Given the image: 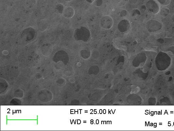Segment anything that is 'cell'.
<instances>
[{
    "mask_svg": "<svg viewBox=\"0 0 174 131\" xmlns=\"http://www.w3.org/2000/svg\"><path fill=\"white\" fill-rule=\"evenodd\" d=\"M91 37V33L89 29L85 27H81L77 29L74 32V37L78 41L86 42Z\"/></svg>",
    "mask_w": 174,
    "mask_h": 131,
    "instance_id": "1",
    "label": "cell"
},
{
    "mask_svg": "<svg viewBox=\"0 0 174 131\" xmlns=\"http://www.w3.org/2000/svg\"><path fill=\"white\" fill-rule=\"evenodd\" d=\"M162 24L156 20H151L148 21L146 24V28L149 32H154L161 30Z\"/></svg>",
    "mask_w": 174,
    "mask_h": 131,
    "instance_id": "2",
    "label": "cell"
},
{
    "mask_svg": "<svg viewBox=\"0 0 174 131\" xmlns=\"http://www.w3.org/2000/svg\"><path fill=\"white\" fill-rule=\"evenodd\" d=\"M113 23L114 21L112 18L108 15L102 17L100 21L101 27L105 30L111 29L113 26Z\"/></svg>",
    "mask_w": 174,
    "mask_h": 131,
    "instance_id": "3",
    "label": "cell"
},
{
    "mask_svg": "<svg viewBox=\"0 0 174 131\" xmlns=\"http://www.w3.org/2000/svg\"><path fill=\"white\" fill-rule=\"evenodd\" d=\"M146 5L148 11L152 14H157L159 11V6L154 0H150L147 2Z\"/></svg>",
    "mask_w": 174,
    "mask_h": 131,
    "instance_id": "4",
    "label": "cell"
},
{
    "mask_svg": "<svg viewBox=\"0 0 174 131\" xmlns=\"http://www.w3.org/2000/svg\"><path fill=\"white\" fill-rule=\"evenodd\" d=\"M130 25L129 21L127 19L121 20L118 25V30L121 33H125L130 29Z\"/></svg>",
    "mask_w": 174,
    "mask_h": 131,
    "instance_id": "5",
    "label": "cell"
},
{
    "mask_svg": "<svg viewBox=\"0 0 174 131\" xmlns=\"http://www.w3.org/2000/svg\"><path fill=\"white\" fill-rule=\"evenodd\" d=\"M64 14L65 17L71 18L73 17L74 14V10L72 7H68L65 10Z\"/></svg>",
    "mask_w": 174,
    "mask_h": 131,
    "instance_id": "6",
    "label": "cell"
},
{
    "mask_svg": "<svg viewBox=\"0 0 174 131\" xmlns=\"http://www.w3.org/2000/svg\"><path fill=\"white\" fill-rule=\"evenodd\" d=\"M161 4L166 6L169 5L170 3V0H157Z\"/></svg>",
    "mask_w": 174,
    "mask_h": 131,
    "instance_id": "7",
    "label": "cell"
},
{
    "mask_svg": "<svg viewBox=\"0 0 174 131\" xmlns=\"http://www.w3.org/2000/svg\"><path fill=\"white\" fill-rule=\"evenodd\" d=\"M102 3H103V0H96V6H98V7H99V6H101Z\"/></svg>",
    "mask_w": 174,
    "mask_h": 131,
    "instance_id": "8",
    "label": "cell"
},
{
    "mask_svg": "<svg viewBox=\"0 0 174 131\" xmlns=\"http://www.w3.org/2000/svg\"><path fill=\"white\" fill-rule=\"evenodd\" d=\"M86 1L90 3H92L93 2H94L95 0H86Z\"/></svg>",
    "mask_w": 174,
    "mask_h": 131,
    "instance_id": "9",
    "label": "cell"
},
{
    "mask_svg": "<svg viewBox=\"0 0 174 131\" xmlns=\"http://www.w3.org/2000/svg\"><path fill=\"white\" fill-rule=\"evenodd\" d=\"M64 1L67 2H70L73 1V0H64Z\"/></svg>",
    "mask_w": 174,
    "mask_h": 131,
    "instance_id": "10",
    "label": "cell"
},
{
    "mask_svg": "<svg viewBox=\"0 0 174 131\" xmlns=\"http://www.w3.org/2000/svg\"><path fill=\"white\" fill-rule=\"evenodd\" d=\"M172 20H173L174 22V15H173V17Z\"/></svg>",
    "mask_w": 174,
    "mask_h": 131,
    "instance_id": "11",
    "label": "cell"
}]
</instances>
